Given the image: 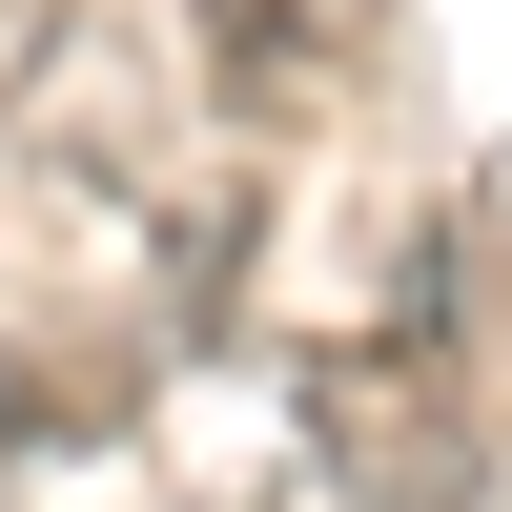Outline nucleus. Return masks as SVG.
<instances>
[{
	"instance_id": "1",
	"label": "nucleus",
	"mask_w": 512,
	"mask_h": 512,
	"mask_svg": "<svg viewBox=\"0 0 512 512\" xmlns=\"http://www.w3.org/2000/svg\"><path fill=\"white\" fill-rule=\"evenodd\" d=\"M492 512H512V492H492Z\"/></svg>"
}]
</instances>
